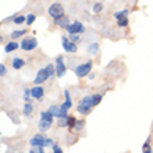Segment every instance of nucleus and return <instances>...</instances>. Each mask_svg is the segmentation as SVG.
Returning <instances> with one entry per match:
<instances>
[{"instance_id":"1","label":"nucleus","mask_w":153,"mask_h":153,"mask_svg":"<svg viewBox=\"0 0 153 153\" xmlns=\"http://www.w3.org/2000/svg\"><path fill=\"white\" fill-rule=\"evenodd\" d=\"M53 118L54 117L52 116V114L49 113L48 110L46 111H42L40 113V120H39V124H38V127H39V129L42 131V132H45V131H48L50 127H52L53 124Z\"/></svg>"},{"instance_id":"2","label":"nucleus","mask_w":153,"mask_h":153,"mask_svg":"<svg viewBox=\"0 0 153 153\" xmlns=\"http://www.w3.org/2000/svg\"><path fill=\"white\" fill-rule=\"evenodd\" d=\"M92 107H93V103H92V95H91V96H85L81 99L78 106H76V111L81 114H89Z\"/></svg>"},{"instance_id":"3","label":"nucleus","mask_w":153,"mask_h":153,"mask_svg":"<svg viewBox=\"0 0 153 153\" xmlns=\"http://www.w3.org/2000/svg\"><path fill=\"white\" fill-rule=\"evenodd\" d=\"M29 145L31 146H53L54 145V142L50 139V138H46L43 137L42 134H36V135H33L31 139H29Z\"/></svg>"},{"instance_id":"4","label":"nucleus","mask_w":153,"mask_h":153,"mask_svg":"<svg viewBox=\"0 0 153 153\" xmlns=\"http://www.w3.org/2000/svg\"><path fill=\"white\" fill-rule=\"evenodd\" d=\"M48 13L52 18L59 20V18H61V17H64V7H63L60 3H53L52 6L49 7Z\"/></svg>"},{"instance_id":"5","label":"nucleus","mask_w":153,"mask_h":153,"mask_svg":"<svg viewBox=\"0 0 153 153\" xmlns=\"http://www.w3.org/2000/svg\"><path fill=\"white\" fill-rule=\"evenodd\" d=\"M92 70V61H86V63H82V64L76 65L75 67V75L78 78H84Z\"/></svg>"},{"instance_id":"6","label":"nucleus","mask_w":153,"mask_h":153,"mask_svg":"<svg viewBox=\"0 0 153 153\" xmlns=\"http://www.w3.org/2000/svg\"><path fill=\"white\" fill-rule=\"evenodd\" d=\"M85 31V27L81 24L79 21H74L71 24L67 27V32L70 35H81V33H84Z\"/></svg>"},{"instance_id":"7","label":"nucleus","mask_w":153,"mask_h":153,"mask_svg":"<svg viewBox=\"0 0 153 153\" xmlns=\"http://www.w3.org/2000/svg\"><path fill=\"white\" fill-rule=\"evenodd\" d=\"M20 48L22 49V50H25V52H31V50L38 48V40L35 39V38H25V39L21 42Z\"/></svg>"},{"instance_id":"8","label":"nucleus","mask_w":153,"mask_h":153,"mask_svg":"<svg viewBox=\"0 0 153 153\" xmlns=\"http://www.w3.org/2000/svg\"><path fill=\"white\" fill-rule=\"evenodd\" d=\"M61 45H63L64 52H67V53H76V50H78L76 43L71 42V40H70L67 36H61Z\"/></svg>"},{"instance_id":"9","label":"nucleus","mask_w":153,"mask_h":153,"mask_svg":"<svg viewBox=\"0 0 153 153\" xmlns=\"http://www.w3.org/2000/svg\"><path fill=\"white\" fill-rule=\"evenodd\" d=\"M48 111L50 114H52L54 118H65V117H68V114L64 113L63 110H61L60 106H56V105H52V106H49V109Z\"/></svg>"},{"instance_id":"10","label":"nucleus","mask_w":153,"mask_h":153,"mask_svg":"<svg viewBox=\"0 0 153 153\" xmlns=\"http://www.w3.org/2000/svg\"><path fill=\"white\" fill-rule=\"evenodd\" d=\"M50 78V75H49L48 73V70H46V67L42 70H39L36 74V76H35V79H33V84L35 85H40V84H43V82H46V81Z\"/></svg>"},{"instance_id":"11","label":"nucleus","mask_w":153,"mask_h":153,"mask_svg":"<svg viewBox=\"0 0 153 153\" xmlns=\"http://www.w3.org/2000/svg\"><path fill=\"white\" fill-rule=\"evenodd\" d=\"M56 75L59 76V78H61V76L65 74V70H67V67H65L64 64V59H63V56H59L56 59Z\"/></svg>"},{"instance_id":"12","label":"nucleus","mask_w":153,"mask_h":153,"mask_svg":"<svg viewBox=\"0 0 153 153\" xmlns=\"http://www.w3.org/2000/svg\"><path fill=\"white\" fill-rule=\"evenodd\" d=\"M64 96H65V100L60 105V107L64 113H68V110L71 109V106H73V100H71V96H70L68 91H64Z\"/></svg>"},{"instance_id":"13","label":"nucleus","mask_w":153,"mask_h":153,"mask_svg":"<svg viewBox=\"0 0 153 153\" xmlns=\"http://www.w3.org/2000/svg\"><path fill=\"white\" fill-rule=\"evenodd\" d=\"M45 95V91L40 85H35L33 88H31V96L32 99H36V100H40Z\"/></svg>"},{"instance_id":"14","label":"nucleus","mask_w":153,"mask_h":153,"mask_svg":"<svg viewBox=\"0 0 153 153\" xmlns=\"http://www.w3.org/2000/svg\"><path fill=\"white\" fill-rule=\"evenodd\" d=\"M18 48H20V45L17 43L16 40H11V42L6 43V46H4V52H6V53H11V52H14V50H17Z\"/></svg>"},{"instance_id":"15","label":"nucleus","mask_w":153,"mask_h":153,"mask_svg":"<svg viewBox=\"0 0 153 153\" xmlns=\"http://www.w3.org/2000/svg\"><path fill=\"white\" fill-rule=\"evenodd\" d=\"M11 65L14 70H21L25 65V61L22 60V59H20V57H14L11 61Z\"/></svg>"},{"instance_id":"16","label":"nucleus","mask_w":153,"mask_h":153,"mask_svg":"<svg viewBox=\"0 0 153 153\" xmlns=\"http://www.w3.org/2000/svg\"><path fill=\"white\" fill-rule=\"evenodd\" d=\"M54 24H56L57 27H60V28L67 29V27L70 25V20L67 18V17H61V18H59V20H54Z\"/></svg>"},{"instance_id":"17","label":"nucleus","mask_w":153,"mask_h":153,"mask_svg":"<svg viewBox=\"0 0 153 153\" xmlns=\"http://www.w3.org/2000/svg\"><path fill=\"white\" fill-rule=\"evenodd\" d=\"M22 110H24V111H22V113H24V116H31V114H32V110H33V106L31 105V103H28V102H27Z\"/></svg>"},{"instance_id":"18","label":"nucleus","mask_w":153,"mask_h":153,"mask_svg":"<svg viewBox=\"0 0 153 153\" xmlns=\"http://www.w3.org/2000/svg\"><path fill=\"white\" fill-rule=\"evenodd\" d=\"M88 50H89V53H91V54H96L97 50H99V45H97L96 42H92V43L89 45Z\"/></svg>"},{"instance_id":"19","label":"nucleus","mask_w":153,"mask_h":153,"mask_svg":"<svg viewBox=\"0 0 153 153\" xmlns=\"http://www.w3.org/2000/svg\"><path fill=\"white\" fill-rule=\"evenodd\" d=\"M25 33H27V29H20V31H14V32H11V39H17V38H20V36H24Z\"/></svg>"},{"instance_id":"20","label":"nucleus","mask_w":153,"mask_h":153,"mask_svg":"<svg viewBox=\"0 0 153 153\" xmlns=\"http://www.w3.org/2000/svg\"><path fill=\"white\" fill-rule=\"evenodd\" d=\"M127 16H128V10H127V8L121 10V11L114 13V18H116V20H120V18H123V17H127Z\"/></svg>"},{"instance_id":"21","label":"nucleus","mask_w":153,"mask_h":153,"mask_svg":"<svg viewBox=\"0 0 153 153\" xmlns=\"http://www.w3.org/2000/svg\"><path fill=\"white\" fill-rule=\"evenodd\" d=\"M102 95H99V93H96V95H92V103H93V107H95V106H97L99 105V103H100L102 102Z\"/></svg>"},{"instance_id":"22","label":"nucleus","mask_w":153,"mask_h":153,"mask_svg":"<svg viewBox=\"0 0 153 153\" xmlns=\"http://www.w3.org/2000/svg\"><path fill=\"white\" fill-rule=\"evenodd\" d=\"M29 153H45L43 146H31Z\"/></svg>"},{"instance_id":"23","label":"nucleus","mask_w":153,"mask_h":153,"mask_svg":"<svg viewBox=\"0 0 153 153\" xmlns=\"http://www.w3.org/2000/svg\"><path fill=\"white\" fill-rule=\"evenodd\" d=\"M142 153H152V148H150V145H149V139L142 146Z\"/></svg>"},{"instance_id":"24","label":"nucleus","mask_w":153,"mask_h":153,"mask_svg":"<svg viewBox=\"0 0 153 153\" xmlns=\"http://www.w3.org/2000/svg\"><path fill=\"white\" fill-rule=\"evenodd\" d=\"M14 24H22V22H27V17L24 16H18V17H14Z\"/></svg>"},{"instance_id":"25","label":"nucleus","mask_w":153,"mask_h":153,"mask_svg":"<svg viewBox=\"0 0 153 153\" xmlns=\"http://www.w3.org/2000/svg\"><path fill=\"white\" fill-rule=\"evenodd\" d=\"M117 24H118V27H127L128 25V18L127 17H123V18H120V20H117Z\"/></svg>"},{"instance_id":"26","label":"nucleus","mask_w":153,"mask_h":153,"mask_svg":"<svg viewBox=\"0 0 153 153\" xmlns=\"http://www.w3.org/2000/svg\"><path fill=\"white\" fill-rule=\"evenodd\" d=\"M84 125H85L84 120H76V124H75V127H74V129H75V131H81V129L84 128Z\"/></svg>"},{"instance_id":"27","label":"nucleus","mask_w":153,"mask_h":153,"mask_svg":"<svg viewBox=\"0 0 153 153\" xmlns=\"http://www.w3.org/2000/svg\"><path fill=\"white\" fill-rule=\"evenodd\" d=\"M31 97H32V96H31V89H25V91H24V97H22V99L25 100V103H27Z\"/></svg>"},{"instance_id":"28","label":"nucleus","mask_w":153,"mask_h":153,"mask_svg":"<svg viewBox=\"0 0 153 153\" xmlns=\"http://www.w3.org/2000/svg\"><path fill=\"white\" fill-rule=\"evenodd\" d=\"M33 21H35V16H33V14H28V16H27V24L32 25Z\"/></svg>"},{"instance_id":"29","label":"nucleus","mask_w":153,"mask_h":153,"mask_svg":"<svg viewBox=\"0 0 153 153\" xmlns=\"http://www.w3.org/2000/svg\"><path fill=\"white\" fill-rule=\"evenodd\" d=\"M102 8H103V6H102L100 3H96L95 6H93V13H100Z\"/></svg>"},{"instance_id":"30","label":"nucleus","mask_w":153,"mask_h":153,"mask_svg":"<svg viewBox=\"0 0 153 153\" xmlns=\"http://www.w3.org/2000/svg\"><path fill=\"white\" fill-rule=\"evenodd\" d=\"M53 153H63V149H61L57 143H54V145H53Z\"/></svg>"},{"instance_id":"31","label":"nucleus","mask_w":153,"mask_h":153,"mask_svg":"<svg viewBox=\"0 0 153 153\" xmlns=\"http://www.w3.org/2000/svg\"><path fill=\"white\" fill-rule=\"evenodd\" d=\"M7 74V70L4 67V64H0V76H4Z\"/></svg>"},{"instance_id":"32","label":"nucleus","mask_w":153,"mask_h":153,"mask_svg":"<svg viewBox=\"0 0 153 153\" xmlns=\"http://www.w3.org/2000/svg\"><path fill=\"white\" fill-rule=\"evenodd\" d=\"M68 39L71 40V42H74V43H75V42H78V40H79V35H70Z\"/></svg>"}]
</instances>
